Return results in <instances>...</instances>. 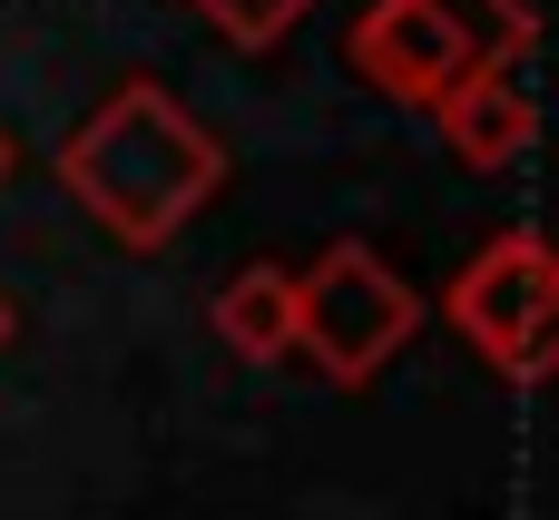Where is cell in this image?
<instances>
[{"label":"cell","instance_id":"obj_3","mask_svg":"<svg viewBox=\"0 0 559 520\" xmlns=\"http://www.w3.org/2000/svg\"><path fill=\"white\" fill-rule=\"evenodd\" d=\"M452 315H462V334H472L481 354H501L511 374H540V364H550V256H540L531 236L491 246V256L452 285Z\"/></svg>","mask_w":559,"mask_h":520},{"label":"cell","instance_id":"obj_9","mask_svg":"<svg viewBox=\"0 0 559 520\" xmlns=\"http://www.w3.org/2000/svg\"><path fill=\"white\" fill-rule=\"evenodd\" d=\"M0 334H10V305H0Z\"/></svg>","mask_w":559,"mask_h":520},{"label":"cell","instance_id":"obj_7","mask_svg":"<svg viewBox=\"0 0 559 520\" xmlns=\"http://www.w3.org/2000/svg\"><path fill=\"white\" fill-rule=\"evenodd\" d=\"M432 20L472 49V59H501L521 49V0H432Z\"/></svg>","mask_w":559,"mask_h":520},{"label":"cell","instance_id":"obj_8","mask_svg":"<svg viewBox=\"0 0 559 520\" xmlns=\"http://www.w3.org/2000/svg\"><path fill=\"white\" fill-rule=\"evenodd\" d=\"M197 10H216V29H236V39H275L305 0H197Z\"/></svg>","mask_w":559,"mask_h":520},{"label":"cell","instance_id":"obj_1","mask_svg":"<svg viewBox=\"0 0 559 520\" xmlns=\"http://www.w3.org/2000/svg\"><path fill=\"white\" fill-rule=\"evenodd\" d=\"M69 177H79V197H88L118 236H167V226L206 197L216 157H206V138H197L177 108H157V98L138 88L128 108H108V118L69 147Z\"/></svg>","mask_w":559,"mask_h":520},{"label":"cell","instance_id":"obj_2","mask_svg":"<svg viewBox=\"0 0 559 520\" xmlns=\"http://www.w3.org/2000/svg\"><path fill=\"white\" fill-rule=\"evenodd\" d=\"M403 334H413V295L383 275V256L334 246L314 275H295V344H314L344 383H354V374H373Z\"/></svg>","mask_w":559,"mask_h":520},{"label":"cell","instance_id":"obj_4","mask_svg":"<svg viewBox=\"0 0 559 520\" xmlns=\"http://www.w3.org/2000/svg\"><path fill=\"white\" fill-rule=\"evenodd\" d=\"M354 59L383 79V88H403V98H423V88H442L472 49L432 20V0H383L373 20H364V39H354Z\"/></svg>","mask_w":559,"mask_h":520},{"label":"cell","instance_id":"obj_5","mask_svg":"<svg viewBox=\"0 0 559 520\" xmlns=\"http://www.w3.org/2000/svg\"><path fill=\"white\" fill-rule=\"evenodd\" d=\"M442 128H452V147L462 157H481V167H501V157H521V138H531V98L481 59H462L452 79H442Z\"/></svg>","mask_w":559,"mask_h":520},{"label":"cell","instance_id":"obj_6","mask_svg":"<svg viewBox=\"0 0 559 520\" xmlns=\"http://www.w3.org/2000/svg\"><path fill=\"white\" fill-rule=\"evenodd\" d=\"M216 324H226V344H236V354H255V364L295 354V275L246 265V275L216 295Z\"/></svg>","mask_w":559,"mask_h":520}]
</instances>
